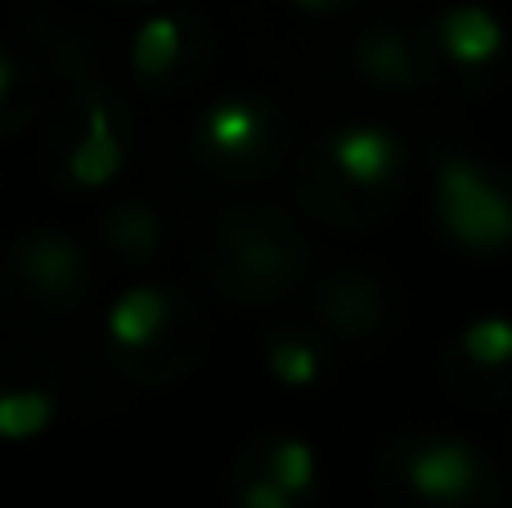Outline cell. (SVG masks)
I'll return each instance as SVG.
<instances>
[{
    "label": "cell",
    "mask_w": 512,
    "mask_h": 508,
    "mask_svg": "<svg viewBox=\"0 0 512 508\" xmlns=\"http://www.w3.org/2000/svg\"><path fill=\"white\" fill-rule=\"evenodd\" d=\"M387 508H499L504 477L495 459L450 428L400 432L378 459Z\"/></svg>",
    "instance_id": "6da1fadb"
},
{
    "label": "cell",
    "mask_w": 512,
    "mask_h": 508,
    "mask_svg": "<svg viewBox=\"0 0 512 508\" xmlns=\"http://www.w3.org/2000/svg\"><path fill=\"white\" fill-rule=\"evenodd\" d=\"M405 176V140L382 122H342L306 153L301 167V194L324 189L328 203L319 216H355V225L382 221L400 198Z\"/></svg>",
    "instance_id": "7a4b0ae2"
},
{
    "label": "cell",
    "mask_w": 512,
    "mask_h": 508,
    "mask_svg": "<svg viewBox=\"0 0 512 508\" xmlns=\"http://www.w3.org/2000/svg\"><path fill=\"white\" fill-rule=\"evenodd\" d=\"M108 351L117 369L140 387H171L198 365L207 324L167 284H131L104 315Z\"/></svg>",
    "instance_id": "3957f363"
},
{
    "label": "cell",
    "mask_w": 512,
    "mask_h": 508,
    "mask_svg": "<svg viewBox=\"0 0 512 508\" xmlns=\"http://www.w3.org/2000/svg\"><path fill=\"white\" fill-rule=\"evenodd\" d=\"M310 248L297 225L274 207H239L216 225L203 266L234 302H279L306 275Z\"/></svg>",
    "instance_id": "277c9868"
},
{
    "label": "cell",
    "mask_w": 512,
    "mask_h": 508,
    "mask_svg": "<svg viewBox=\"0 0 512 508\" xmlns=\"http://www.w3.org/2000/svg\"><path fill=\"white\" fill-rule=\"evenodd\" d=\"M432 216L454 248L472 257L512 252V176L463 149H445L432 167Z\"/></svg>",
    "instance_id": "5b68a950"
},
{
    "label": "cell",
    "mask_w": 512,
    "mask_h": 508,
    "mask_svg": "<svg viewBox=\"0 0 512 508\" xmlns=\"http://www.w3.org/2000/svg\"><path fill=\"white\" fill-rule=\"evenodd\" d=\"M288 117L256 90H230L212 99L194 122V149L212 171L230 180L270 176L288 153Z\"/></svg>",
    "instance_id": "8992f818"
},
{
    "label": "cell",
    "mask_w": 512,
    "mask_h": 508,
    "mask_svg": "<svg viewBox=\"0 0 512 508\" xmlns=\"http://www.w3.org/2000/svg\"><path fill=\"white\" fill-rule=\"evenodd\" d=\"M0 293L18 315L63 320L90 293V257L72 234L32 230L0 261Z\"/></svg>",
    "instance_id": "52a82bcc"
},
{
    "label": "cell",
    "mask_w": 512,
    "mask_h": 508,
    "mask_svg": "<svg viewBox=\"0 0 512 508\" xmlns=\"http://www.w3.org/2000/svg\"><path fill=\"white\" fill-rule=\"evenodd\" d=\"M216 54V32L198 9L189 5H162L140 18L131 36V77L149 95H180L194 81L207 77Z\"/></svg>",
    "instance_id": "ba28073f"
},
{
    "label": "cell",
    "mask_w": 512,
    "mask_h": 508,
    "mask_svg": "<svg viewBox=\"0 0 512 508\" xmlns=\"http://www.w3.org/2000/svg\"><path fill=\"white\" fill-rule=\"evenodd\" d=\"M423 36L445 77H459L472 90H486L504 81L512 45H508V27L499 23V14L490 5H481V0L441 5L432 14V23L423 27Z\"/></svg>",
    "instance_id": "9c48e42d"
},
{
    "label": "cell",
    "mask_w": 512,
    "mask_h": 508,
    "mask_svg": "<svg viewBox=\"0 0 512 508\" xmlns=\"http://www.w3.org/2000/svg\"><path fill=\"white\" fill-rule=\"evenodd\" d=\"M77 131L72 140L63 144V171L59 180L68 189H104L122 176V162H126V144H131V131H126V113L117 104V95H104L99 86H86L77 95Z\"/></svg>",
    "instance_id": "30bf717a"
},
{
    "label": "cell",
    "mask_w": 512,
    "mask_h": 508,
    "mask_svg": "<svg viewBox=\"0 0 512 508\" xmlns=\"http://www.w3.org/2000/svg\"><path fill=\"white\" fill-rule=\"evenodd\" d=\"M445 383L459 401H504L512 392V320L508 315H477L459 329L445 351Z\"/></svg>",
    "instance_id": "8fae6325"
},
{
    "label": "cell",
    "mask_w": 512,
    "mask_h": 508,
    "mask_svg": "<svg viewBox=\"0 0 512 508\" xmlns=\"http://www.w3.org/2000/svg\"><path fill=\"white\" fill-rule=\"evenodd\" d=\"M351 68L378 90H423L441 77L423 32L396 23H373L351 41Z\"/></svg>",
    "instance_id": "7c38bea8"
},
{
    "label": "cell",
    "mask_w": 512,
    "mask_h": 508,
    "mask_svg": "<svg viewBox=\"0 0 512 508\" xmlns=\"http://www.w3.org/2000/svg\"><path fill=\"white\" fill-rule=\"evenodd\" d=\"M315 311L324 320V333H342V338H369L382 333L391 320V297L387 284H378L364 270H337L319 284Z\"/></svg>",
    "instance_id": "4fadbf2b"
},
{
    "label": "cell",
    "mask_w": 512,
    "mask_h": 508,
    "mask_svg": "<svg viewBox=\"0 0 512 508\" xmlns=\"http://www.w3.org/2000/svg\"><path fill=\"white\" fill-rule=\"evenodd\" d=\"M248 473L265 477L270 486H279L292 504L306 508L319 495V455L310 441L292 437V432H270V437H256L239 459Z\"/></svg>",
    "instance_id": "5bb4252c"
},
{
    "label": "cell",
    "mask_w": 512,
    "mask_h": 508,
    "mask_svg": "<svg viewBox=\"0 0 512 508\" xmlns=\"http://www.w3.org/2000/svg\"><path fill=\"white\" fill-rule=\"evenodd\" d=\"M265 369L288 392H315L328 378V351L324 333H310L306 324H274L261 338Z\"/></svg>",
    "instance_id": "9a60e30c"
},
{
    "label": "cell",
    "mask_w": 512,
    "mask_h": 508,
    "mask_svg": "<svg viewBox=\"0 0 512 508\" xmlns=\"http://www.w3.org/2000/svg\"><path fill=\"white\" fill-rule=\"evenodd\" d=\"M59 414V392L45 378H14L0 356V441H36Z\"/></svg>",
    "instance_id": "2e32d148"
},
{
    "label": "cell",
    "mask_w": 512,
    "mask_h": 508,
    "mask_svg": "<svg viewBox=\"0 0 512 508\" xmlns=\"http://www.w3.org/2000/svg\"><path fill=\"white\" fill-rule=\"evenodd\" d=\"M99 234H104V243L117 252L122 261H131V266H144V261L158 257L162 248V221L153 207L144 203H117L104 212V221H99Z\"/></svg>",
    "instance_id": "e0dca14e"
},
{
    "label": "cell",
    "mask_w": 512,
    "mask_h": 508,
    "mask_svg": "<svg viewBox=\"0 0 512 508\" xmlns=\"http://www.w3.org/2000/svg\"><path fill=\"white\" fill-rule=\"evenodd\" d=\"M36 90H41L36 68L14 45L0 41V135L23 131V122L36 113Z\"/></svg>",
    "instance_id": "ac0fdd59"
},
{
    "label": "cell",
    "mask_w": 512,
    "mask_h": 508,
    "mask_svg": "<svg viewBox=\"0 0 512 508\" xmlns=\"http://www.w3.org/2000/svg\"><path fill=\"white\" fill-rule=\"evenodd\" d=\"M230 508H301V504H292L279 486H270L265 477H256L239 464L230 482Z\"/></svg>",
    "instance_id": "d6986e66"
},
{
    "label": "cell",
    "mask_w": 512,
    "mask_h": 508,
    "mask_svg": "<svg viewBox=\"0 0 512 508\" xmlns=\"http://www.w3.org/2000/svg\"><path fill=\"white\" fill-rule=\"evenodd\" d=\"M283 5L306 18H337V14H346V9H355V0H283Z\"/></svg>",
    "instance_id": "ffe728a7"
},
{
    "label": "cell",
    "mask_w": 512,
    "mask_h": 508,
    "mask_svg": "<svg viewBox=\"0 0 512 508\" xmlns=\"http://www.w3.org/2000/svg\"><path fill=\"white\" fill-rule=\"evenodd\" d=\"M104 5H122V9H135V5H153V9H162L167 0H104Z\"/></svg>",
    "instance_id": "44dd1931"
}]
</instances>
